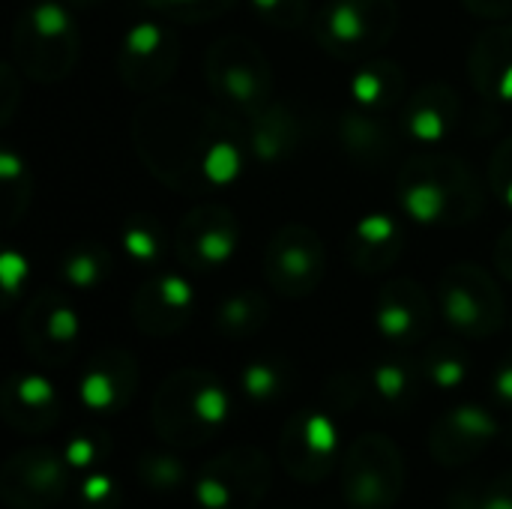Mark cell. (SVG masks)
<instances>
[{
	"label": "cell",
	"mask_w": 512,
	"mask_h": 509,
	"mask_svg": "<svg viewBox=\"0 0 512 509\" xmlns=\"http://www.w3.org/2000/svg\"><path fill=\"white\" fill-rule=\"evenodd\" d=\"M132 135L147 168L183 192L201 186H228L243 171L246 135L234 132L231 120L213 108L195 102H147L135 114Z\"/></svg>",
	"instance_id": "cell-1"
},
{
	"label": "cell",
	"mask_w": 512,
	"mask_h": 509,
	"mask_svg": "<svg viewBox=\"0 0 512 509\" xmlns=\"http://www.w3.org/2000/svg\"><path fill=\"white\" fill-rule=\"evenodd\" d=\"M396 195L417 225H468L483 213L480 177L444 150H417L396 177Z\"/></svg>",
	"instance_id": "cell-2"
},
{
	"label": "cell",
	"mask_w": 512,
	"mask_h": 509,
	"mask_svg": "<svg viewBox=\"0 0 512 509\" xmlns=\"http://www.w3.org/2000/svg\"><path fill=\"white\" fill-rule=\"evenodd\" d=\"M81 51L78 24L72 6L63 0H33L27 3L12 27V60L15 69L39 84L63 81Z\"/></svg>",
	"instance_id": "cell-3"
},
{
	"label": "cell",
	"mask_w": 512,
	"mask_h": 509,
	"mask_svg": "<svg viewBox=\"0 0 512 509\" xmlns=\"http://www.w3.org/2000/svg\"><path fill=\"white\" fill-rule=\"evenodd\" d=\"M399 27L396 0H327L312 21L315 42L348 63L381 57Z\"/></svg>",
	"instance_id": "cell-4"
},
{
	"label": "cell",
	"mask_w": 512,
	"mask_h": 509,
	"mask_svg": "<svg viewBox=\"0 0 512 509\" xmlns=\"http://www.w3.org/2000/svg\"><path fill=\"white\" fill-rule=\"evenodd\" d=\"M204 75L210 93L231 111L252 117L273 102V69L246 36H222L207 48Z\"/></svg>",
	"instance_id": "cell-5"
},
{
	"label": "cell",
	"mask_w": 512,
	"mask_h": 509,
	"mask_svg": "<svg viewBox=\"0 0 512 509\" xmlns=\"http://www.w3.org/2000/svg\"><path fill=\"white\" fill-rule=\"evenodd\" d=\"M435 297L444 321L468 339H486L504 324V294L498 282L471 261L450 264L438 279Z\"/></svg>",
	"instance_id": "cell-6"
},
{
	"label": "cell",
	"mask_w": 512,
	"mask_h": 509,
	"mask_svg": "<svg viewBox=\"0 0 512 509\" xmlns=\"http://www.w3.org/2000/svg\"><path fill=\"white\" fill-rule=\"evenodd\" d=\"M327 270L321 234L306 222L282 225L264 249V279L282 297H309Z\"/></svg>",
	"instance_id": "cell-7"
},
{
	"label": "cell",
	"mask_w": 512,
	"mask_h": 509,
	"mask_svg": "<svg viewBox=\"0 0 512 509\" xmlns=\"http://www.w3.org/2000/svg\"><path fill=\"white\" fill-rule=\"evenodd\" d=\"M240 249V222L222 204L192 207L174 231V255L189 273H213L234 261Z\"/></svg>",
	"instance_id": "cell-8"
},
{
	"label": "cell",
	"mask_w": 512,
	"mask_h": 509,
	"mask_svg": "<svg viewBox=\"0 0 512 509\" xmlns=\"http://www.w3.org/2000/svg\"><path fill=\"white\" fill-rule=\"evenodd\" d=\"M180 63V39L159 21L132 24L117 45V75L135 93H156L165 87Z\"/></svg>",
	"instance_id": "cell-9"
},
{
	"label": "cell",
	"mask_w": 512,
	"mask_h": 509,
	"mask_svg": "<svg viewBox=\"0 0 512 509\" xmlns=\"http://www.w3.org/2000/svg\"><path fill=\"white\" fill-rule=\"evenodd\" d=\"M78 312L60 291L36 294L21 318V336L30 354L42 363H63L78 342Z\"/></svg>",
	"instance_id": "cell-10"
},
{
	"label": "cell",
	"mask_w": 512,
	"mask_h": 509,
	"mask_svg": "<svg viewBox=\"0 0 512 509\" xmlns=\"http://www.w3.org/2000/svg\"><path fill=\"white\" fill-rule=\"evenodd\" d=\"M462 102L453 87L432 81L417 87L399 108L402 135L420 150H441L459 129Z\"/></svg>",
	"instance_id": "cell-11"
},
{
	"label": "cell",
	"mask_w": 512,
	"mask_h": 509,
	"mask_svg": "<svg viewBox=\"0 0 512 509\" xmlns=\"http://www.w3.org/2000/svg\"><path fill=\"white\" fill-rule=\"evenodd\" d=\"M195 309L192 282L177 270H156L132 300V318L138 330L150 336L177 333Z\"/></svg>",
	"instance_id": "cell-12"
},
{
	"label": "cell",
	"mask_w": 512,
	"mask_h": 509,
	"mask_svg": "<svg viewBox=\"0 0 512 509\" xmlns=\"http://www.w3.org/2000/svg\"><path fill=\"white\" fill-rule=\"evenodd\" d=\"M432 297L414 279H390L375 303V327L384 339L396 345H411L426 339L432 330Z\"/></svg>",
	"instance_id": "cell-13"
},
{
	"label": "cell",
	"mask_w": 512,
	"mask_h": 509,
	"mask_svg": "<svg viewBox=\"0 0 512 509\" xmlns=\"http://www.w3.org/2000/svg\"><path fill=\"white\" fill-rule=\"evenodd\" d=\"M405 252V225L393 213H369L354 222L345 240V258L360 273H384Z\"/></svg>",
	"instance_id": "cell-14"
},
{
	"label": "cell",
	"mask_w": 512,
	"mask_h": 509,
	"mask_svg": "<svg viewBox=\"0 0 512 509\" xmlns=\"http://www.w3.org/2000/svg\"><path fill=\"white\" fill-rule=\"evenodd\" d=\"M468 75L480 96L512 105V24L486 27L468 54Z\"/></svg>",
	"instance_id": "cell-15"
},
{
	"label": "cell",
	"mask_w": 512,
	"mask_h": 509,
	"mask_svg": "<svg viewBox=\"0 0 512 509\" xmlns=\"http://www.w3.org/2000/svg\"><path fill=\"white\" fill-rule=\"evenodd\" d=\"M339 138L345 153L360 162V165H387L396 150H399V138H402V126H396L390 120V114L381 111H366V108H351L342 114L339 123Z\"/></svg>",
	"instance_id": "cell-16"
},
{
	"label": "cell",
	"mask_w": 512,
	"mask_h": 509,
	"mask_svg": "<svg viewBox=\"0 0 512 509\" xmlns=\"http://www.w3.org/2000/svg\"><path fill=\"white\" fill-rule=\"evenodd\" d=\"M246 123V150L258 162H282L300 147L303 129L288 105L270 102L258 114L246 117Z\"/></svg>",
	"instance_id": "cell-17"
},
{
	"label": "cell",
	"mask_w": 512,
	"mask_h": 509,
	"mask_svg": "<svg viewBox=\"0 0 512 509\" xmlns=\"http://www.w3.org/2000/svg\"><path fill=\"white\" fill-rule=\"evenodd\" d=\"M135 387V363L126 351H102L81 378V399L93 411H111L129 399Z\"/></svg>",
	"instance_id": "cell-18"
},
{
	"label": "cell",
	"mask_w": 512,
	"mask_h": 509,
	"mask_svg": "<svg viewBox=\"0 0 512 509\" xmlns=\"http://www.w3.org/2000/svg\"><path fill=\"white\" fill-rule=\"evenodd\" d=\"M405 90H408L405 72L390 57H372L360 63V69L351 78V99L357 108H366V111L393 114L408 99Z\"/></svg>",
	"instance_id": "cell-19"
},
{
	"label": "cell",
	"mask_w": 512,
	"mask_h": 509,
	"mask_svg": "<svg viewBox=\"0 0 512 509\" xmlns=\"http://www.w3.org/2000/svg\"><path fill=\"white\" fill-rule=\"evenodd\" d=\"M120 243L132 264L144 270H159L168 258V249H174V240L168 243V231L153 213H132L120 225Z\"/></svg>",
	"instance_id": "cell-20"
},
{
	"label": "cell",
	"mask_w": 512,
	"mask_h": 509,
	"mask_svg": "<svg viewBox=\"0 0 512 509\" xmlns=\"http://www.w3.org/2000/svg\"><path fill=\"white\" fill-rule=\"evenodd\" d=\"M270 318V303L264 294H258L255 288H240L228 297H222V303L216 306L213 324L222 336L228 339H246L252 333H258Z\"/></svg>",
	"instance_id": "cell-21"
},
{
	"label": "cell",
	"mask_w": 512,
	"mask_h": 509,
	"mask_svg": "<svg viewBox=\"0 0 512 509\" xmlns=\"http://www.w3.org/2000/svg\"><path fill=\"white\" fill-rule=\"evenodd\" d=\"M114 261L108 255V249L102 243H78L72 249H66V255L60 258V282L66 288L75 291H93L99 288L108 273H111Z\"/></svg>",
	"instance_id": "cell-22"
},
{
	"label": "cell",
	"mask_w": 512,
	"mask_h": 509,
	"mask_svg": "<svg viewBox=\"0 0 512 509\" xmlns=\"http://www.w3.org/2000/svg\"><path fill=\"white\" fill-rule=\"evenodd\" d=\"M0 183H3L6 225H15L30 204L33 180H30V168H27L24 156H18L12 147H3V153H0Z\"/></svg>",
	"instance_id": "cell-23"
},
{
	"label": "cell",
	"mask_w": 512,
	"mask_h": 509,
	"mask_svg": "<svg viewBox=\"0 0 512 509\" xmlns=\"http://www.w3.org/2000/svg\"><path fill=\"white\" fill-rule=\"evenodd\" d=\"M24 408L27 417L33 414H45L57 408V393L51 387V381H45L42 375H18L15 381L6 384V411Z\"/></svg>",
	"instance_id": "cell-24"
},
{
	"label": "cell",
	"mask_w": 512,
	"mask_h": 509,
	"mask_svg": "<svg viewBox=\"0 0 512 509\" xmlns=\"http://www.w3.org/2000/svg\"><path fill=\"white\" fill-rule=\"evenodd\" d=\"M150 12L168 18V21H180V24H204L213 21L219 15H225L228 9H234L237 0H141Z\"/></svg>",
	"instance_id": "cell-25"
},
{
	"label": "cell",
	"mask_w": 512,
	"mask_h": 509,
	"mask_svg": "<svg viewBox=\"0 0 512 509\" xmlns=\"http://www.w3.org/2000/svg\"><path fill=\"white\" fill-rule=\"evenodd\" d=\"M243 393L255 402H270L285 390V369L273 360H252L240 375Z\"/></svg>",
	"instance_id": "cell-26"
},
{
	"label": "cell",
	"mask_w": 512,
	"mask_h": 509,
	"mask_svg": "<svg viewBox=\"0 0 512 509\" xmlns=\"http://www.w3.org/2000/svg\"><path fill=\"white\" fill-rule=\"evenodd\" d=\"M423 369H426V378H429L432 384H438L441 390L459 387V384L465 381V375H468V363H465V357H462L453 345H435V348L426 354Z\"/></svg>",
	"instance_id": "cell-27"
},
{
	"label": "cell",
	"mask_w": 512,
	"mask_h": 509,
	"mask_svg": "<svg viewBox=\"0 0 512 509\" xmlns=\"http://www.w3.org/2000/svg\"><path fill=\"white\" fill-rule=\"evenodd\" d=\"M372 387L384 402H402L414 387V372L402 360H387L372 369Z\"/></svg>",
	"instance_id": "cell-28"
},
{
	"label": "cell",
	"mask_w": 512,
	"mask_h": 509,
	"mask_svg": "<svg viewBox=\"0 0 512 509\" xmlns=\"http://www.w3.org/2000/svg\"><path fill=\"white\" fill-rule=\"evenodd\" d=\"M255 15L279 30H297L309 21V0H249Z\"/></svg>",
	"instance_id": "cell-29"
},
{
	"label": "cell",
	"mask_w": 512,
	"mask_h": 509,
	"mask_svg": "<svg viewBox=\"0 0 512 509\" xmlns=\"http://www.w3.org/2000/svg\"><path fill=\"white\" fill-rule=\"evenodd\" d=\"M489 186L501 198V204H507V210L512 213V135L507 141H501V147L492 153Z\"/></svg>",
	"instance_id": "cell-30"
},
{
	"label": "cell",
	"mask_w": 512,
	"mask_h": 509,
	"mask_svg": "<svg viewBox=\"0 0 512 509\" xmlns=\"http://www.w3.org/2000/svg\"><path fill=\"white\" fill-rule=\"evenodd\" d=\"M450 429H456L459 435L471 438V441H486L498 432V423L483 411V408H459L447 417Z\"/></svg>",
	"instance_id": "cell-31"
},
{
	"label": "cell",
	"mask_w": 512,
	"mask_h": 509,
	"mask_svg": "<svg viewBox=\"0 0 512 509\" xmlns=\"http://www.w3.org/2000/svg\"><path fill=\"white\" fill-rule=\"evenodd\" d=\"M0 279H3V288H6V297L12 300L18 291V282L21 279H27V261L21 258V255H15V252H6L3 258H0Z\"/></svg>",
	"instance_id": "cell-32"
},
{
	"label": "cell",
	"mask_w": 512,
	"mask_h": 509,
	"mask_svg": "<svg viewBox=\"0 0 512 509\" xmlns=\"http://www.w3.org/2000/svg\"><path fill=\"white\" fill-rule=\"evenodd\" d=\"M468 12L486 21H507L512 18V0H462Z\"/></svg>",
	"instance_id": "cell-33"
},
{
	"label": "cell",
	"mask_w": 512,
	"mask_h": 509,
	"mask_svg": "<svg viewBox=\"0 0 512 509\" xmlns=\"http://www.w3.org/2000/svg\"><path fill=\"white\" fill-rule=\"evenodd\" d=\"M495 267H498V273L512 282V222L507 225V231L498 237V246H495Z\"/></svg>",
	"instance_id": "cell-34"
},
{
	"label": "cell",
	"mask_w": 512,
	"mask_h": 509,
	"mask_svg": "<svg viewBox=\"0 0 512 509\" xmlns=\"http://www.w3.org/2000/svg\"><path fill=\"white\" fill-rule=\"evenodd\" d=\"M198 501L204 504V507H225L228 504V492H225V486H219L216 480H201V486H198Z\"/></svg>",
	"instance_id": "cell-35"
},
{
	"label": "cell",
	"mask_w": 512,
	"mask_h": 509,
	"mask_svg": "<svg viewBox=\"0 0 512 509\" xmlns=\"http://www.w3.org/2000/svg\"><path fill=\"white\" fill-rule=\"evenodd\" d=\"M495 393L501 402H510L512 405V354L501 363L498 375H495Z\"/></svg>",
	"instance_id": "cell-36"
},
{
	"label": "cell",
	"mask_w": 512,
	"mask_h": 509,
	"mask_svg": "<svg viewBox=\"0 0 512 509\" xmlns=\"http://www.w3.org/2000/svg\"><path fill=\"white\" fill-rule=\"evenodd\" d=\"M108 492H111V483H108L105 477H93V480L87 483V489H84V498H87V501H102Z\"/></svg>",
	"instance_id": "cell-37"
},
{
	"label": "cell",
	"mask_w": 512,
	"mask_h": 509,
	"mask_svg": "<svg viewBox=\"0 0 512 509\" xmlns=\"http://www.w3.org/2000/svg\"><path fill=\"white\" fill-rule=\"evenodd\" d=\"M63 3H69V6H75V9H87V6H99L102 0H63Z\"/></svg>",
	"instance_id": "cell-38"
}]
</instances>
